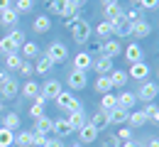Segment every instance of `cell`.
I'll return each mask as SVG.
<instances>
[{"mask_svg": "<svg viewBox=\"0 0 159 147\" xmlns=\"http://www.w3.org/2000/svg\"><path fill=\"white\" fill-rule=\"evenodd\" d=\"M66 27L71 30V37H74V42H76V44H86L88 39H91V32H93V30H91V25L83 20V17H79V15L71 17Z\"/></svg>", "mask_w": 159, "mask_h": 147, "instance_id": "obj_1", "label": "cell"}, {"mask_svg": "<svg viewBox=\"0 0 159 147\" xmlns=\"http://www.w3.org/2000/svg\"><path fill=\"white\" fill-rule=\"evenodd\" d=\"M135 96H137V101H142V103H152L159 96V84L157 81H142V86L137 88Z\"/></svg>", "mask_w": 159, "mask_h": 147, "instance_id": "obj_2", "label": "cell"}, {"mask_svg": "<svg viewBox=\"0 0 159 147\" xmlns=\"http://www.w3.org/2000/svg\"><path fill=\"white\" fill-rule=\"evenodd\" d=\"M44 54H47V57H49V59H52L54 64H61V62H66V59H69V49H66V44L59 42V39L49 44Z\"/></svg>", "mask_w": 159, "mask_h": 147, "instance_id": "obj_3", "label": "cell"}, {"mask_svg": "<svg viewBox=\"0 0 159 147\" xmlns=\"http://www.w3.org/2000/svg\"><path fill=\"white\" fill-rule=\"evenodd\" d=\"M54 103H57V108L69 110V113H74V110H81V108H83V105L74 98V93H71V91H61L59 96H57V101H54Z\"/></svg>", "mask_w": 159, "mask_h": 147, "instance_id": "obj_4", "label": "cell"}, {"mask_svg": "<svg viewBox=\"0 0 159 147\" xmlns=\"http://www.w3.org/2000/svg\"><path fill=\"white\" fill-rule=\"evenodd\" d=\"M122 54V47H120L118 39H105V42L98 44V57H108V59H115Z\"/></svg>", "mask_w": 159, "mask_h": 147, "instance_id": "obj_5", "label": "cell"}, {"mask_svg": "<svg viewBox=\"0 0 159 147\" xmlns=\"http://www.w3.org/2000/svg\"><path fill=\"white\" fill-rule=\"evenodd\" d=\"M61 91V84L57 81V79H49V81H44L42 84V88H39V96L44 98V101H57V96H59Z\"/></svg>", "mask_w": 159, "mask_h": 147, "instance_id": "obj_6", "label": "cell"}, {"mask_svg": "<svg viewBox=\"0 0 159 147\" xmlns=\"http://www.w3.org/2000/svg\"><path fill=\"white\" fill-rule=\"evenodd\" d=\"M66 84H69V88H71V91H83V88L88 86V74H86V71H76V69H74V71L69 74Z\"/></svg>", "mask_w": 159, "mask_h": 147, "instance_id": "obj_7", "label": "cell"}, {"mask_svg": "<svg viewBox=\"0 0 159 147\" xmlns=\"http://www.w3.org/2000/svg\"><path fill=\"white\" fill-rule=\"evenodd\" d=\"M17 93H20V84H17V79H12V76L0 86V96H2L5 101H12Z\"/></svg>", "mask_w": 159, "mask_h": 147, "instance_id": "obj_8", "label": "cell"}, {"mask_svg": "<svg viewBox=\"0 0 159 147\" xmlns=\"http://www.w3.org/2000/svg\"><path fill=\"white\" fill-rule=\"evenodd\" d=\"M98 140V130L91 125V123H86V125L79 130V142L81 145H91V142H96Z\"/></svg>", "mask_w": 159, "mask_h": 147, "instance_id": "obj_9", "label": "cell"}, {"mask_svg": "<svg viewBox=\"0 0 159 147\" xmlns=\"http://www.w3.org/2000/svg\"><path fill=\"white\" fill-rule=\"evenodd\" d=\"M91 69H96L98 76H108V74L113 71V59H108V57H98V59H93Z\"/></svg>", "mask_w": 159, "mask_h": 147, "instance_id": "obj_10", "label": "cell"}, {"mask_svg": "<svg viewBox=\"0 0 159 147\" xmlns=\"http://www.w3.org/2000/svg\"><path fill=\"white\" fill-rule=\"evenodd\" d=\"M127 76H132V79H137V81H147V76H149V66H147L144 62L130 64V71H127Z\"/></svg>", "mask_w": 159, "mask_h": 147, "instance_id": "obj_11", "label": "cell"}, {"mask_svg": "<svg viewBox=\"0 0 159 147\" xmlns=\"http://www.w3.org/2000/svg\"><path fill=\"white\" fill-rule=\"evenodd\" d=\"M152 34V25L144 20H137V22H132V37H137V39H144V37H149Z\"/></svg>", "mask_w": 159, "mask_h": 147, "instance_id": "obj_12", "label": "cell"}, {"mask_svg": "<svg viewBox=\"0 0 159 147\" xmlns=\"http://www.w3.org/2000/svg\"><path fill=\"white\" fill-rule=\"evenodd\" d=\"M52 130H54V120L52 118H47V115H42L34 120V132H39V135H52Z\"/></svg>", "mask_w": 159, "mask_h": 147, "instance_id": "obj_13", "label": "cell"}, {"mask_svg": "<svg viewBox=\"0 0 159 147\" xmlns=\"http://www.w3.org/2000/svg\"><path fill=\"white\" fill-rule=\"evenodd\" d=\"M52 132L64 140V137H69V135L74 132V127H71V123H69L66 118H59V120H54V130H52Z\"/></svg>", "mask_w": 159, "mask_h": 147, "instance_id": "obj_14", "label": "cell"}, {"mask_svg": "<svg viewBox=\"0 0 159 147\" xmlns=\"http://www.w3.org/2000/svg\"><path fill=\"white\" fill-rule=\"evenodd\" d=\"M91 64H93V57H91L88 52H79V54L74 57V69H76V71H88Z\"/></svg>", "mask_w": 159, "mask_h": 147, "instance_id": "obj_15", "label": "cell"}, {"mask_svg": "<svg viewBox=\"0 0 159 147\" xmlns=\"http://www.w3.org/2000/svg\"><path fill=\"white\" fill-rule=\"evenodd\" d=\"M122 12H125V10H122V5H118V2H115V5H105V7H103V17H105L108 22L122 20Z\"/></svg>", "mask_w": 159, "mask_h": 147, "instance_id": "obj_16", "label": "cell"}, {"mask_svg": "<svg viewBox=\"0 0 159 147\" xmlns=\"http://www.w3.org/2000/svg\"><path fill=\"white\" fill-rule=\"evenodd\" d=\"M113 34L115 37H132V22H127V20H118V22H113Z\"/></svg>", "mask_w": 159, "mask_h": 147, "instance_id": "obj_17", "label": "cell"}, {"mask_svg": "<svg viewBox=\"0 0 159 147\" xmlns=\"http://www.w3.org/2000/svg\"><path fill=\"white\" fill-rule=\"evenodd\" d=\"M17 20H20V15L15 12V7H7V10L0 12V25H2V27H15Z\"/></svg>", "mask_w": 159, "mask_h": 147, "instance_id": "obj_18", "label": "cell"}, {"mask_svg": "<svg viewBox=\"0 0 159 147\" xmlns=\"http://www.w3.org/2000/svg\"><path fill=\"white\" fill-rule=\"evenodd\" d=\"M127 118H130V110H125V108H113L110 113H108V123H115V125H120V123H127Z\"/></svg>", "mask_w": 159, "mask_h": 147, "instance_id": "obj_19", "label": "cell"}, {"mask_svg": "<svg viewBox=\"0 0 159 147\" xmlns=\"http://www.w3.org/2000/svg\"><path fill=\"white\" fill-rule=\"evenodd\" d=\"M32 30H34L37 34L49 32V30H52V20H49V15H39V17H34V22H32Z\"/></svg>", "mask_w": 159, "mask_h": 147, "instance_id": "obj_20", "label": "cell"}, {"mask_svg": "<svg viewBox=\"0 0 159 147\" xmlns=\"http://www.w3.org/2000/svg\"><path fill=\"white\" fill-rule=\"evenodd\" d=\"M108 76H110V84H113V88H115V86H118V88H122V86L127 84V79H130V76H127V71H122V69H113Z\"/></svg>", "mask_w": 159, "mask_h": 147, "instance_id": "obj_21", "label": "cell"}, {"mask_svg": "<svg viewBox=\"0 0 159 147\" xmlns=\"http://www.w3.org/2000/svg\"><path fill=\"white\" fill-rule=\"evenodd\" d=\"M66 120L71 123V127H74V130H81V127L88 123V120H86V113H83V108H81V110H74V113H69V118H66Z\"/></svg>", "mask_w": 159, "mask_h": 147, "instance_id": "obj_22", "label": "cell"}, {"mask_svg": "<svg viewBox=\"0 0 159 147\" xmlns=\"http://www.w3.org/2000/svg\"><path fill=\"white\" fill-rule=\"evenodd\" d=\"M79 2H76V0H64V5H61V17H69V20H71V17H76V15H79Z\"/></svg>", "mask_w": 159, "mask_h": 147, "instance_id": "obj_23", "label": "cell"}, {"mask_svg": "<svg viewBox=\"0 0 159 147\" xmlns=\"http://www.w3.org/2000/svg\"><path fill=\"white\" fill-rule=\"evenodd\" d=\"M22 62H25V59L20 57V52H12V54H5V71H17Z\"/></svg>", "mask_w": 159, "mask_h": 147, "instance_id": "obj_24", "label": "cell"}, {"mask_svg": "<svg viewBox=\"0 0 159 147\" xmlns=\"http://www.w3.org/2000/svg\"><path fill=\"white\" fill-rule=\"evenodd\" d=\"M125 57H127L130 64L142 62V47H139V44H127V47H125Z\"/></svg>", "mask_w": 159, "mask_h": 147, "instance_id": "obj_25", "label": "cell"}, {"mask_svg": "<svg viewBox=\"0 0 159 147\" xmlns=\"http://www.w3.org/2000/svg\"><path fill=\"white\" fill-rule=\"evenodd\" d=\"M135 103H137V96H135L132 91H125V93H120V96H118V105H120V108H125V110L135 108Z\"/></svg>", "mask_w": 159, "mask_h": 147, "instance_id": "obj_26", "label": "cell"}, {"mask_svg": "<svg viewBox=\"0 0 159 147\" xmlns=\"http://www.w3.org/2000/svg\"><path fill=\"white\" fill-rule=\"evenodd\" d=\"M52 69H54V62H52L47 54H39V59L34 64V71H37V74H49Z\"/></svg>", "mask_w": 159, "mask_h": 147, "instance_id": "obj_27", "label": "cell"}, {"mask_svg": "<svg viewBox=\"0 0 159 147\" xmlns=\"http://www.w3.org/2000/svg\"><path fill=\"white\" fill-rule=\"evenodd\" d=\"M2 127L15 132V130L20 127V113H15V110H12V113H5V118H2Z\"/></svg>", "mask_w": 159, "mask_h": 147, "instance_id": "obj_28", "label": "cell"}, {"mask_svg": "<svg viewBox=\"0 0 159 147\" xmlns=\"http://www.w3.org/2000/svg\"><path fill=\"white\" fill-rule=\"evenodd\" d=\"M96 37H100L103 42L110 39V37H113V22H108V20L98 22V27H96Z\"/></svg>", "mask_w": 159, "mask_h": 147, "instance_id": "obj_29", "label": "cell"}, {"mask_svg": "<svg viewBox=\"0 0 159 147\" xmlns=\"http://www.w3.org/2000/svg\"><path fill=\"white\" fill-rule=\"evenodd\" d=\"M88 123L96 127L98 132H100V130H105V127L110 125V123H108V113H103V110H98V113H96V115H93V118H91Z\"/></svg>", "mask_w": 159, "mask_h": 147, "instance_id": "obj_30", "label": "cell"}, {"mask_svg": "<svg viewBox=\"0 0 159 147\" xmlns=\"http://www.w3.org/2000/svg\"><path fill=\"white\" fill-rule=\"evenodd\" d=\"M113 108H118V96L103 93V98H100V110H103V113H110Z\"/></svg>", "mask_w": 159, "mask_h": 147, "instance_id": "obj_31", "label": "cell"}, {"mask_svg": "<svg viewBox=\"0 0 159 147\" xmlns=\"http://www.w3.org/2000/svg\"><path fill=\"white\" fill-rule=\"evenodd\" d=\"M93 88H96V93H110V88H113V84H110V76H98L96 79V84H93Z\"/></svg>", "mask_w": 159, "mask_h": 147, "instance_id": "obj_32", "label": "cell"}, {"mask_svg": "<svg viewBox=\"0 0 159 147\" xmlns=\"http://www.w3.org/2000/svg\"><path fill=\"white\" fill-rule=\"evenodd\" d=\"M127 123H130V127H142V125H147V115H144V110H135V113H130Z\"/></svg>", "mask_w": 159, "mask_h": 147, "instance_id": "obj_33", "label": "cell"}, {"mask_svg": "<svg viewBox=\"0 0 159 147\" xmlns=\"http://www.w3.org/2000/svg\"><path fill=\"white\" fill-rule=\"evenodd\" d=\"M22 57H25V59H34V57H39V44H37V42H25V44H22Z\"/></svg>", "mask_w": 159, "mask_h": 147, "instance_id": "obj_34", "label": "cell"}, {"mask_svg": "<svg viewBox=\"0 0 159 147\" xmlns=\"http://www.w3.org/2000/svg\"><path fill=\"white\" fill-rule=\"evenodd\" d=\"M22 96H25V98H32V101H34V98L39 96V84H37V81H27V84L22 86Z\"/></svg>", "mask_w": 159, "mask_h": 147, "instance_id": "obj_35", "label": "cell"}, {"mask_svg": "<svg viewBox=\"0 0 159 147\" xmlns=\"http://www.w3.org/2000/svg\"><path fill=\"white\" fill-rule=\"evenodd\" d=\"M44 105H47V101H44L42 96H37V98H34V103H32V108H30V115H32L34 120L44 115Z\"/></svg>", "mask_w": 159, "mask_h": 147, "instance_id": "obj_36", "label": "cell"}, {"mask_svg": "<svg viewBox=\"0 0 159 147\" xmlns=\"http://www.w3.org/2000/svg\"><path fill=\"white\" fill-rule=\"evenodd\" d=\"M144 115H147V123H154V125H159V108L154 103H147L144 108Z\"/></svg>", "mask_w": 159, "mask_h": 147, "instance_id": "obj_37", "label": "cell"}, {"mask_svg": "<svg viewBox=\"0 0 159 147\" xmlns=\"http://www.w3.org/2000/svg\"><path fill=\"white\" fill-rule=\"evenodd\" d=\"M32 140H34V132H25L22 130L20 135H15V145L17 147H32Z\"/></svg>", "mask_w": 159, "mask_h": 147, "instance_id": "obj_38", "label": "cell"}, {"mask_svg": "<svg viewBox=\"0 0 159 147\" xmlns=\"http://www.w3.org/2000/svg\"><path fill=\"white\" fill-rule=\"evenodd\" d=\"M12 145H15V132L0 127V147H12Z\"/></svg>", "mask_w": 159, "mask_h": 147, "instance_id": "obj_39", "label": "cell"}, {"mask_svg": "<svg viewBox=\"0 0 159 147\" xmlns=\"http://www.w3.org/2000/svg\"><path fill=\"white\" fill-rule=\"evenodd\" d=\"M12 7H15V12H17V15L32 12V7H34V0H17V2L12 5Z\"/></svg>", "mask_w": 159, "mask_h": 147, "instance_id": "obj_40", "label": "cell"}, {"mask_svg": "<svg viewBox=\"0 0 159 147\" xmlns=\"http://www.w3.org/2000/svg\"><path fill=\"white\" fill-rule=\"evenodd\" d=\"M12 52H20V49L12 44L10 37H2V39H0V54H12Z\"/></svg>", "mask_w": 159, "mask_h": 147, "instance_id": "obj_41", "label": "cell"}, {"mask_svg": "<svg viewBox=\"0 0 159 147\" xmlns=\"http://www.w3.org/2000/svg\"><path fill=\"white\" fill-rule=\"evenodd\" d=\"M122 20H127V22L142 20V10H139V7H130V10H125V12H122Z\"/></svg>", "mask_w": 159, "mask_h": 147, "instance_id": "obj_42", "label": "cell"}, {"mask_svg": "<svg viewBox=\"0 0 159 147\" xmlns=\"http://www.w3.org/2000/svg\"><path fill=\"white\" fill-rule=\"evenodd\" d=\"M7 37H10V39H12V44H15V47H17V49H20L22 44L27 42V39H25V32H22V30H12V32H10V34H7Z\"/></svg>", "mask_w": 159, "mask_h": 147, "instance_id": "obj_43", "label": "cell"}, {"mask_svg": "<svg viewBox=\"0 0 159 147\" xmlns=\"http://www.w3.org/2000/svg\"><path fill=\"white\" fill-rule=\"evenodd\" d=\"M115 137H118L120 142H130L132 140V127H120L118 132H115Z\"/></svg>", "mask_w": 159, "mask_h": 147, "instance_id": "obj_44", "label": "cell"}, {"mask_svg": "<svg viewBox=\"0 0 159 147\" xmlns=\"http://www.w3.org/2000/svg\"><path fill=\"white\" fill-rule=\"evenodd\" d=\"M47 145H49V137H47V135H39V132H34L32 147H47Z\"/></svg>", "mask_w": 159, "mask_h": 147, "instance_id": "obj_45", "label": "cell"}, {"mask_svg": "<svg viewBox=\"0 0 159 147\" xmlns=\"http://www.w3.org/2000/svg\"><path fill=\"white\" fill-rule=\"evenodd\" d=\"M17 71H20L22 76H32V74H34V64H30V62H22Z\"/></svg>", "mask_w": 159, "mask_h": 147, "instance_id": "obj_46", "label": "cell"}, {"mask_svg": "<svg viewBox=\"0 0 159 147\" xmlns=\"http://www.w3.org/2000/svg\"><path fill=\"white\" fill-rule=\"evenodd\" d=\"M61 5H64V0H49V12L52 15H61Z\"/></svg>", "mask_w": 159, "mask_h": 147, "instance_id": "obj_47", "label": "cell"}, {"mask_svg": "<svg viewBox=\"0 0 159 147\" xmlns=\"http://www.w3.org/2000/svg\"><path fill=\"white\" fill-rule=\"evenodd\" d=\"M120 145H122V142H120L115 135H108V137L103 140V147H120Z\"/></svg>", "mask_w": 159, "mask_h": 147, "instance_id": "obj_48", "label": "cell"}, {"mask_svg": "<svg viewBox=\"0 0 159 147\" xmlns=\"http://www.w3.org/2000/svg\"><path fill=\"white\" fill-rule=\"evenodd\" d=\"M139 7L142 10H154V7H159V0H139Z\"/></svg>", "mask_w": 159, "mask_h": 147, "instance_id": "obj_49", "label": "cell"}, {"mask_svg": "<svg viewBox=\"0 0 159 147\" xmlns=\"http://www.w3.org/2000/svg\"><path fill=\"white\" fill-rule=\"evenodd\" d=\"M47 147H66L64 142H61V137H54V140H49V145Z\"/></svg>", "mask_w": 159, "mask_h": 147, "instance_id": "obj_50", "label": "cell"}, {"mask_svg": "<svg viewBox=\"0 0 159 147\" xmlns=\"http://www.w3.org/2000/svg\"><path fill=\"white\" fill-rule=\"evenodd\" d=\"M7 79H10V74H7V71H5V69H0V86L5 84V81H7Z\"/></svg>", "mask_w": 159, "mask_h": 147, "instance_id": "obj_51", "label": "cell"}, {"mask_svg": "<svg viewBox=\"0 0 159 147\" xmlns=\"http://www.w3.org/2000/svg\"><path fill=\"white\" fill-rule=\"evenodd\" d=\"M142 147H159V140H157V137H149L147 145H142Z\"/></svg>", "mask_w": 159, "mask_h": 147, "instance_id": "obj_52", "label": "cell"}, {"mask_svg": "<svg viewBox=\"0 0 159 147\" xmlns=\"http://www.w3.org/2000/svg\"><path fill=\"white\" fill-rule=\"evenodd\" d=\"M7 7H12V2H10V0H0V12L7 10Z\"/></svg>", "mask_w": 159, "mask_h": 147, "instance_id": "obj_53", "label": "cell"}, {"mask_svg": "<svg viewBox=\"0 0 159 147\" xmlns=\"http://www.w3.org/2000/svg\"><path fill=\"white\" fill-rule=\"evenodd\" d=\"M120 147H142V145H137L135 140H130V142H122V145H120Z\"/></svg>", "mask_w": 159, "mask_h": 147, "instance_id": "obj_54", "label": "cell"}, {"mask_svg": "<svg viewBox=\"0 0 159 147\" xmlns=\"http://www.w3.org/2000/svg\"><path fill=\"white\" fill-rule=\"evenodd\" d=\"M100 2H103V7H105V5H115L118 0H100Z\"/></svg>", "mask_w": 159, "mask_h": 147, "instance_id": "obj_55", "label": "cell"}, {"mask_svg": "<svg viewBox=\"0 0 159 147\" xmlns=\"http://www.w3.org/2000/svg\"><path fill=\"white\" fill-rule=\"evenodd\" d=\"M71 147H83V145H81V142H74V145H71Z\"/></svg>", "mask_w": 159, "mask_h": 147, "instance_id": "obj_56", "label": "cell"}, {"mask_svg": "<svg viewBox=\"0 0 159 147\" xmlns=\"http://www.w3.org/2000/svg\"><path fill=\"white\" fill-rule=\"evenodd\" d=\"M132 2H135V7H137V5H139V0H132Z\"/></svg>", "mask_w": 159, "mask_h": 147, "instance_id": "obj_57", "label": "cell"}, {"mask_svg": "<svg viewBox=\"0 0 159 147\" xmlns=\"http://www.w3.org/2000/svg\"><path fill=\"white\" fill-rule=\"evenodd\" d=\"M76 2H79V5H83V2H86V0H76Z\"/></svg>", "mask_w": 159, "mask_h": 147, "instance_id": "obj_58", "label": "cell"}, {"mask_svg": "<svg viewBox=\"0 0 159 147\" xmlns=\"http://www.w3.org/2000/svg\"><path fill=\"white\" fill-rule=\"evenodd\" d=\"M2 105H5V103H0V110H2Z\"/></svg>", "mask_w": 159, "mask_h": 147, "instance_id": "obj_59", "label": "cell"}]
</instances>
